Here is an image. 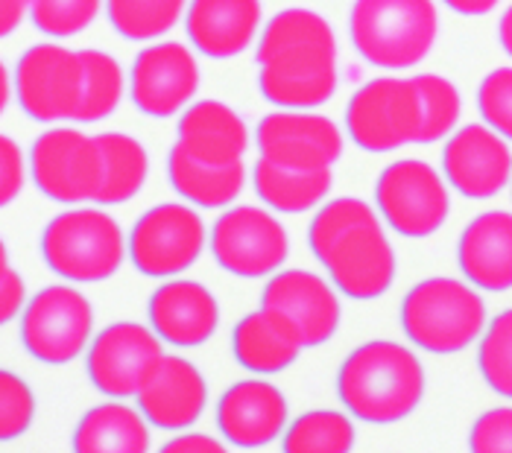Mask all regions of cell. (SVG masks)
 Returning a JSON list of instances; mask_svg holds the SVG:
<instances>
[{
  "instance_id": "obj_16",
  "label": "cell",
  "mask_w": 512,
  "mask_h": 453,
  "mask_svg": "<svg viewBox=\"0 0 512 453\" xmlns=\"http://www.w3.org/2000/svg\"><path fill=\"white\" fill-rule=\"evenodd\" d=\"M199 65L182 41H158L135 56L129 74V94L147 117H173L194 100Z\"/></svg>"
},
{
  "instance_id": "obj_4",
  "label": "cell",
  "mask_w": 512,
  "mask_h": 453,
  "mask_svg": "<svg viewBox=\"0 0 512 453\" xmlns=\"http://www.w3.org/2000/svg\"><path fill=\"white\" fill-rule=\"evenodd\" d=\"M407 340L431 354H457L486 331V304L457 278H425L401 304Z\"/></svg>"
},
{
  "instance_id": "obj_35",
  "label": "cell",
  "mask_w": 512,
  "mask_h": 453,
  "mask_svg": "<svg viewBox=\"0 0 512 453\" xmlns=\"http://www.w3.org/2000/svg\"><path fill=\"white\" fill-rule=\"evenodd\" d=\"M100 6L103 0H33L30 18L44 36L71 38L94 24Z\"/></svg>"
},
{
  "instance_id": "obj_42",
  "label": "cell",
  "mask_w": 512,
  "mask_h": 453,
  "mask_svg": "<svg viewBox=\"0 0 512 453\" xmlns=\"http://www.w3.org/2000/svg\"><path fill=\"white\" fill-rule=\"evenodd\" d=\"M33 0H0V33L12 36L30 15Z\"/></svg>"
},
{
  "instance_id": "obj_9",
  "label": "cell",
  "mask_w": 512,
  "mask_h": 453,
  "mask_svg": "<svg viewBox=\"0 0 512 453\" xmlns=\"http://www.w3.org/2000/svg\"><path fill=\"white\" fill-rule=\"evenodd\" d=\"M82 56L53 41L33 44L15 65V97L21 112L39 123L74 120L82 103Z\"/></svg>"
},
{
  "instance_id": "obj_44",
  "label": "cell",
  "mask_w": 512,
  "mask_h": 453,
  "mask_svg": "<svg viewBox=\"0 0 512 453\" xmlns=\"http://www.w3.org/2000/svg\"><path fill=\"white\" fill-rule=\"evenodd\" d=\"M498 38H501V47L504 53L512 59V6H507V12L501 15V24H498Z\"/></svg>"
},
{
  "instance_id": "obj_11",
  "label": "cell",
  "mask_w": 512,
  "mask_h": 453,
  "mask_svg": "<svg viewBox=\"0 0 512 453\" xmlns=\"http://www.w3.org/2000/svg\"><path fill=\"white\" fill-rule=\"evenodd\" d=\"M205 252V223L191 205L164 202L150 208L129 234V258L147 278H173Z\"/></svg>"
},
{
  "instance_id": "obj_25",
  "label": "cell",
  "mask_w": 512,
  "mask_h": 453,
  "mask_svg": "<svg viewBox=\"0 0 512 453\" xmlns=\"http://www.w3.org/2000/svg\"><path fill=\"white\" fill-rule=\"evenodd\" d=\"M176 144H182L202 164L223 167L243 161L249 150V129L232 106L220 100H199L182 114Z\"/></svg>"
},
{
  "instance_id": "obj_13",
  "label": "cell",
  "mask_w": 512,
  "mask_h": 453,
  "mask_svg": "<svg viewBox=\"0 0 512 453\" xmlns=\"http://www.w3.org/2000/svg\"><path fill=\"white\" fill-rule=\"evenodd\" d=\"M214 261L237 278H264L281 269L290 252L287 231L276 217L255 205H237L211 226Z\"/></svg>"
},
{
  "instance_id": "obj_17",
  "label": "cell",
  "mask_w": 512,
  "mask_h": 453,
  "mask_svg": "<svg viewBox=\"0 0 512 453\" xmlns=\"http://www.w3.org/2000/svg\"><path fill=\"white\" fill-rule=\"evenodd\" d=\"M445 182L466 199H489L512 182V150L486 123L457 129L442 150Z\"/></svg>"
},
{
  "instance_id": "obj_27",
  "label": "cell",
  "mask_w": 512,
  "mask_h": 453,
  "mask_svg": "<svg viewBox=\"0 0 512 453\" xmlns=\"http://www.w3.org/2000/svg\"><path fill=\"white\" fill-rule=\"evenodd\" d=\"M150 421L132 407L109 401L79 418L74 453H150Z\"/></svg>"
},
{
  "instance_id": "obj_43",
  "label": "cell",
  "mask_w": 512,
  "mask_h": 453,
  "mask_svg": "<svg viewBox=\"0 0 512 453\" xmlns=\"http://www.w3.org/2000/svg\"><path fill=\"white\" fill-rule=\"evenodd\" d=\"M448 9H454V12H460V15H486V12H492L501 0H442Z\"/></svg>"
},
{
  "instance_id": "obj_19",
  "label": "cell",
  "mask_w": 512,
  "mask_h": 453,
  "mask_svg": "<svg viewBox=\"0 0 512 453\" xmlns=\"http://www.w3.org/2000/svg\"><path fill=\"white\" fill-rule=\"evenodd\" d=\"M141 416L158 430H185L208 407V383L185 357L164 354L135 395Z\"/></svg>"
},
{
  "instance_id": "obj_33",
  "label": "cell",
  "mask_w": 512,
  "mask_h": 453,
  "mask_svg": "<svg viewBox=\"0 0 512 453\" xmlns=\"http://www.w3.org/2000/svg\"><path fill=\"white\" fill-rule=\"evenodd\" d=\"M413 82L422 94V109H425L419 144H436L439 138L451 135L460 120V112H463L460 91L451 79L436 74L413 76Z\"/></svg>"
},
{
  "instance_id": "obj_6",
  "label": "cell",
  "mask_w": 512,
  "mask_h": 453,
  "mask_svg": "<svg viewBox=\"0 0 512 453\" xmlns=\"http://www.w3.org/2000/svg\"><path fill=\"white\" fill-rule=\"evenodd\" d=\"M422 123L425 109L416 82L398 76L369 79L352 94L346 109V132L366 152H393L419 144Z\"/></svg>"
},
{
  "instance_id": "obj_20",
  "label": "cell",
  "mask_w": 512,
  "mask_h": 453,
  "mask_svg": "<svg viewBox=\"0 0 512 453\" xmlns=\"http://www.w3.org/2000/svg\"><path fill=\"white\" fill-rule=\"evenodd\" d=\"M217 427L237 448H264L287 427V398L267 380H240L217 404Z\"/></svg>"
},
{
  "instance_id": "obj_21",
  "label": "cell",
  "mask_w": 512,
  "mask_h": 453,
  "mask_svg": "<svg viewBox=\"0 0 512 453\" xmlns=\"http://www.w3.org/2000/svg\"><path fill=\"white\" fill-rule=\"evenodd\" d=\"M150 322L167 345L197 348L214 337L220 325V307L205 284L173 278L150 296Z\"/></svg>"
},
{
  "instance_id": "obj_45",
  "label": "cell",
  "mask_w": 512,
  "mask_h": 453,
  "mask_svg": "<svg viewBox=\"0 0 512 453\" xmlns=\"http://www.w3.org/2000/svg\"><path fill=\"white\" fill-rule=\"evenodd\" d=\"M0 82H3V88H0V106H6L9 103V71L6 68L0 71Z\"/></svg>"
},
{
  "instance_id": "obj_26",
  "label": "cell",
  "mask_w": 512,
  "mask_h": 453,
  "mask_svg": "<svg viewBox=\"0 0 512 453\" xmlns=\"http://www.w3.org/2000/svg\"><path fill=\"white\" fill-rule=\"evenodd\" d=\"M167 173L173 190L199 208H226L246 185V164H202L182 144H173L167 158Z\"/></svg>"
},
{
  "instance_id": "obj_41",
  "label": "cell",
  "mask_w": 512,
  "mask_h": 453,
  "mask_svg": "<svg viewBox=\"0 0 512 453\" xmlns=\"http://www.w3.org/2000/svg\"><path fill=\"white\" fill-rule=\"evenodd\" d=\"M158 453H229V448L205 433H182L176 439H170Z\"/></svg>"
},
{
  "instance_id": "obj_2",
  "label": "cell",
  "mask_w": 512,
  "mask_h": 453,
  "mask_svg": "<svg viewBox=\"0 0 512 453\" xmlns=\"http://www.w3.org/2000/svg\"><path fill=\"white\" fill-rule=\"evenodd\" d=\"M337 392L349 416L366 424H395L422 404L425 369L407 345L372 340L346 357Z\"/></svg>"
},
{
  "instance_id": "obj_28",
  "label": "cell",
  "mask_w": 512,
  "mask_h": 453,
  "mask_svg": "<svg viewBox=\"0 0 512 453\" xmlns=\"http://www.w3.org/2000/svg\"><path fill=\"white\" fill-rule=\"evenodd\" d=\"M331 170H290L267 158L252 167V188L264 205L278 214H302L316 208L331 193Z\"/></svg>"
},
{
  "instance_id": "obj_24",
  "label": "cell",
  "mask_w": 512,
  "mask_h": 453,
  "mask_svg": "<svg viewBox=\"0 0 512 453\" xmlns=\"http://www.w3.org/2000/svg\"><path fill=\"white\" fill-rule=\"evenodd\" d=\"M305 348L299 328L278 310L261 307L237 322L232 351L235 360L255 375H278L290 369Z\"/></svg>"
},
{
  "instance_id": "obj_39",
  "label": "cell",
  "mask_w": 512,
  "mask_h": 453,
  "mask_svg": "<svg viewBox=\"0 0 512 453\" xmlns=\"http://www.w3.org/2000/svg\"><path fill=\"white\" fill-rule=\"evenodd\" d=\"M24 182H27L24 152L9 135H3L0 138V202L9 205L12 199H18V193L24 190Z\"/></svg>"
},
{
  "instance_id": "obj_38",
  "label": "cell",
  "mask_w": 512,
  "mask_h": 453,
  "mask_svg": "<svg viewBox=\"0 0 512 453\" xmlns=\"http://www.w3.org/2000/svg\"><path fill=\"white\" fill-rule=\"evenodd\" d=\"M472 453H512V407L489 410L474 421L469 433Z\"/></svg>"
},
{
  "instance_id": "obj_31",
  "label": "cell",
  "mask_w": 512,
  "mask_h": 453,
  "mask_svg": "<svg viewBox=\"0 0 512 453\" xmlns=\"http://www.w3.org/2000/svg\"><path fill=\"white\" fill-rule=\"evenodd\" d=\"M355 424L337 410H311L299 416L281 439V453H352Z\"/></svg>"
},
{
  "instance_id": "obj_40",
  "label": "cell",
  "mask_w": 512,
  "mask_h": 453,
  "mask_svg": "<svg viewBox=\"0 0 512 453\" xmlns=\"http://www.w3.org/2000/svg\"><path fill=\"white\" fill-rule=\"evenodd\" d=\"M27 287L24 278L9 266L6 246L0 249V322H12L21 310H27Z\"/></svg>"
},
{
  "instance_id": "obj_5",
  "label": "cell",
  "mask_w": 512,
  "mask_h": 453,
  "mask_svg": "<svg viewBox=\"0 0 512 453\" xmlns=\"http://www.w3.org/2000/svg\"><path fill=\"white\" fill-rule=\"evenodd\" d=\"M129 255L123 228L103 208H71L41 234V258L56 275L77 284L112 278Z\"/></svg>"
},
{
  "instance_id": "obj_8",
  "label": "cell",
  "mask_w": 512,
  "mask_h": 453,
  "mask_svg": "<svg viewBox=\"0 0 512 453\" xmlns=\"http://www.w3.org/2000/svg\"><path fill=\"white\" fill-rule=\"evenodd\" d=\"M381 217L401 237H431L445 226L451 199L439 170L422 158H401L384 167L375 185Z\"/></svg>"
},
{
  "instance_id": "obj_14",
  "label": "cell",
  "mask_w": 512,
  "mask_h": 453,
  "mask_svg": "<svg viewBox=\"0 0 512 453\" xmlns=\"http://www.w3.org/2000/svg\"><path fill=\"white\" fill-rule=\"evenodd\" d=\"M161 342L153 328L138 322H115L103 328L88 345V380L97 392L118 401L138 395L153 366L164 357Z\"/></svg>"
},
{
  "instance_id": "obj_15",
  "label": "cell",
  "mask_w": 512,
  "mask_h": 453,
  "mask_svg": "<svg viewBox=\"0 0 512 453\" xmlns=\"http://www.w3.org/2000/svg\"><path fill=\"white\" fill-rule=\"evenodd\" d=\"M261 158L290 170H331L343 155L340 126L316 112H270L255 129Z\"/></svg>"
},
{
  "instance_id": "obj_1",
  "label": "cell",
  "mask_w": 512,
  "mask_h": 453,
  "mask_svg": "<svg viewBox=\"0 0 512 453\" xmlns=\"http://www.w3.org/2000/svg\"><path fill=\"white\" fill-rule=\"evenodd\" d=\"M258 88L267 103L311 112L337 91V38L314 9H281L258 38Z\"/></svg>"
},
{
  "instance_id": "obj_23",
  "label": "cell",
  "mask_w": 512,
  "mask_h": 453,
  "mask_svg": "<svg viewBox=\"0 0 512 453\" xmlns=\"http://www.w3.org/2000/svg\"><path fill=\"white\" fill-rule=\"evenodd\" d=\"M457 261L466 281L504 293L512 290V214L510 211H486L474 217L460 237Z\"/></svg>"
},
{
  "instance_id": "obj_3",
  "label": "cell",
  "mask_w": 512,
  "mask_h": 453,
  "mask_svg": "<svg viewBox=\"0 0 512 453\" xmlns=\"http://www.w3.org/2000/svg\"><path fill=\"white\" fill-rule=\"evenodd\" d=\"M349 36L369 65L407 71L434 50L439 12L434 0H355Z\"/></svg>"
},
{
  "instance_id": "obj_29",
  "label": "cell",
  "mask_w": 512,
  "mask_h": 453,
  "mask_svg": "<svg viewBox=\"0 0 512 453\" xmlns=\"http://www.w3.org/2000/svg\"><path fill=\"white\" fill-rule=\"evenodd\" d=\"M97 144L103 152V185L94 205H123L135 199L150 173L144 144L123 132H103L97 135Z\"/></svg>"
},
{
  "instance_id": "obj_10",
  "label": "cell",
  "mask_w": 512,
  "mask_h": 453,
  "mask_svg": "<svg viewBox=\"0 0 512 453\" xmlns=\"http://www.w3.org/2000/svg\"><path fill=\"white\" fill-rule=\"evenodd\" d=\"M94 328L91 302L68 284L39 290L21 316L24 348L47 366H65L88 348Z\"/></svg>"
},
{
  "instance_id": "obj_36",
  "label": "cell",
  "mask_w": 512,
  "mask_h": 453,
  "mask_svg": "<svg viewBox=\"0 0 512 453\" xmlns=\"http://www.w3.org/2000/svg\"><path fill=\"white\" fill-rule=\"evenodd\" d=\"M36 418V398L30 386L18 378L15 372H0V439L12 442L30 430Z\"/></svg>"
},
{
  "instance_id": "obj_30",
  "label": "cell",
  "mask_w": 512,
  "mask_h": 453,
  "mask_svg": "<svg viewBox=\"0 0 512 453\" xmlns=\"http://www.w3.org/2000/svg\"><path fill=\"white\" fill-rule=\"evenodd\" d=\"M188 0H106L109 24L126 41H156L167 36L182 15H188Z\"/></svg>"
},
{
  "instance_id": "obj_32",
  "label": "cell",
  "mask_w": 512,
  "mask_h": 453,
  "mask_svg": "<svg viewBox=\"0 0 512 453\" xmlns=\"http://www.w3.org/2000/svg\"><path fill=\"white\" fill-rule=\"evenodd\" d=\"M82 56V103H79L77 123H97L115 112L123 100V68L115 56L103 50H79Z\"/></svg>"
},
{
  "instance_id": "obj_18",
  "label": "cell",
  "mask_w": 512,
  "mask_h": 453,
  "mask_svg": "<svg viewBox=\"0 0 512 453\" xmlns=\"http://www.w3.org/2000/svg\"><path fill=\"white\" fill-rule=\"evenodd\" d=\"M261 307L284 313L302 334L305 348L328 342L340 328V299L331 284L308 269H284L276 272L264 293Z\"/></svg>"
},
{
  "instance_id": "obj_37",
  "label": "cell",
  "mask_w": 512,
  "mask_h": 453,
  "mask_svg": "<svg viewBox=\"0 0 512 453\" xmlns=\"http://www.w3.org/2000/svg\"><path fill=\"white\" fill-rule=\"evenodd\" d=\"M477 109L489 129L512 141V68H495L477 88Z\"/></svg>"
},
{
  "instance_id": "obj_34",
  "label": "cell",
  "mask_w": 512,
  "mask_h": 453,
  "mask_svg": "<svg viewBox=\"0 0 512 453\" xmlns=\"http://www.w3.org/2000/svg\"><path fill=\"white\" fill-rule=\"evenodd\" d=\"M477 366L492 392L512 401V310L498 313L483 331L477 348Z\"/></svg>"
},
{
  "instance_id": "obj_12",
  "label": "cell",
  "mask_w": 512,
  "mask_h": 453,
  "mask_svg": "<svg viewBox=\"0 0 512 453\" xmlns=\"http://www.w3.org/2000/svg\"><path fill=\"white\" fill-rule=\"evenodd\" d=\"M316 261L325 266L334 287L355 302L381 299L395 281V252L378 214L346 228Z\"/></svg>"
},
{
  "instance_id": "obj_7",
  "label": "cell",
  "mask_w": 512,
  "mask_h": 453,
  "mask_svg": "<svg viewBox=\"0 0 512 453\" xmlns=\"http://www.w3.org/2000/svg\"><path fill=\"white\" fill-rule=\"evenodd\" d=\"M30 173L36 188L59 205L94 202L103 185V152L97 138L74 126H53L33 144Z\"/></svg>"
},
{
  "instance_id": "obj_22",
  "label": "cell",
  "mask_w": 512,
  "mask_h": 453,
  "mask_svg": "<svg viewBox=\"0 0 512 453\" xmlns=\"http://www.w3.org/2000/svg\"><path fill=\"white\" fill-rule=\"evenodd\" d=\"M261 18V0H191L185 30L202 56L232 59L252 47Z\"/></svg>"
}]
</instances>
